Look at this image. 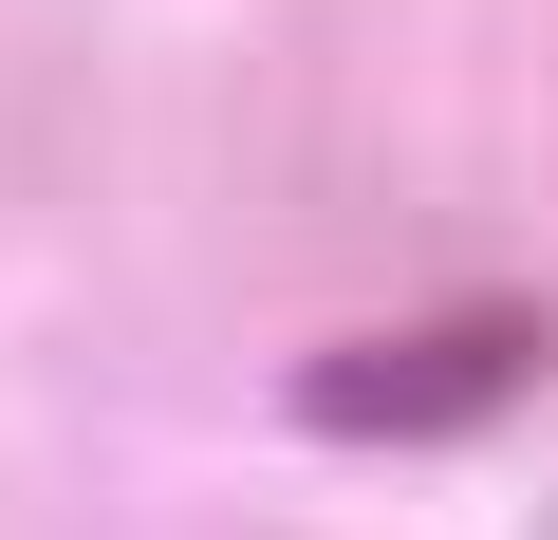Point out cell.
Here are the masks:
<instances>
[{
    "label": "cell",
    "instance_id": "1",
    "mask_svg": "<svg viewBox=\"0 0 558 540\" xmlns=\"http://www.w3.org/2000/svg\"><path fill=\"white\" fill-rule=\"evenodd\" d=\"M521 373H539V317H428V336L317 355V373H299V429H354V447H428V429H484Z\"/></svg>",
    "mask_w": 558,
    "mask_h": 540
}]
</instances>
